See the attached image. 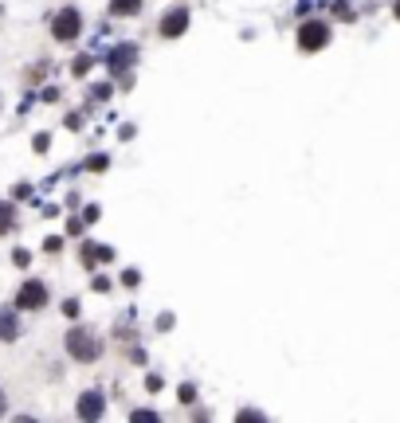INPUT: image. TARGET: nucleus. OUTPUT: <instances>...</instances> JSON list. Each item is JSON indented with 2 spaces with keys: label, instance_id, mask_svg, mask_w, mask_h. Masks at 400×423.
<instances>
[{
  "label": "nucleus",
  "instance_id": "obj_1",
  "mask_svg": "<svg viewBox=\"0 0 400 423\" xmlns=\"http://www.w3.org/2000/svg\"><path fill=\"white\" fill-rule=\"evenodd\" d=\"M63 345H67V353L75 357V361H83V364H90V361H99L102 357V341L90 329H83V325H75L67 337H63Z\"/></svg>",
  "mask_w": 400,
  "mask_h": 423
},
{
  "label": "nucleus",
  "instance_id": "obj_2",
  "mask_svg": "<svg viewBox=\"0 0 400 423\" xmlns=\"http://www.w3.org/2000/svg\"><path fill=\"white\" fill-rule=\"evenodd\" d=\"M326 43H330V24H322V20L299 24V51L314 55V51H322Z\"/></svg>",
  "mask_w": 400,
  "mask_h": 423
},
{
  "label": "nucleus",
  "instance_id": "obj_3",
  "mask_svg": "<svg viewBox=\"0 0 400 423\" xmlns=\"http://www.w3.org/2000/svg\"><path fill=\"white\" fill-rule=\"evenodd\" d=\"M83 31V12L79 8H63V12H55V20H51V36L59 43H71L75 36Z\"/></svg>",
  "mask_w": 400,
  "mask_h": 423
},
{
  "label": "nucleus",
  "instance_id": "obj_4",
  "mask_svg": "<svg viewBox=\"0 0 400 423\" xmlns=\"http://www.w3.org/2000/svg\"><path fill=\"white\" fill-rule=\"evenodd\" d=\"M16 306H20V310H43V306H48V286H43L40 278H28V282L16 290Z\"/></svg>",
  "mask_w": 400,
  "mask_h": 423
},
{
  "label": "nucleus",
  "instance_id": "obj_5",
  "mask_svg": "<svg viewBox=\"0 0 400 423\" xmlns=\"http://www.w3.org/2000/svg\"><path fill=\"white\" fill-rule=\"evenodd\" d=\"M185 31H189V8L177 4V8H169L165 16H161V36H165V40H177V36H185Z\"/></svg>",
  "mask_w": 400,
  "mask_h": 423
},
{
  "label": "nucleus",
  "instance_id": "obj_6",
  "mask_svg": "<svg viewBox=\"0 0 400 423\" xmlns=\"http://www.w3.org/2000/svg\"><path fill=\"white\" fill-rule=\"evenodd\" d=\"M134 59H138V48H134V43H118V48H114L110 55H106V67H110L114 75H122V71L130 67Z\"/></svg>",
  "mask_w": 400,
  "mask_h": 423
},
{
  "label": "nucleus",
  "instance_id": "obj_7",
  "mask_svg": "<svg viewBox=\"0 0 400 423\" xmlns=\"http://www.w3.org/2000/svg\"><path fill=\"white\" fill-rule=\"evenodd\" d=\"M102 412H106L102 392H83L79 396V420H102Z\"/></svg>",
  "mask_w": 400,
  "mask_h": 423
},
{
  "label": "nucleus",
  "instance_id": "obj_8",
  "mask_svg": "<svg viewBox=\"0 0 400 423\" xmlns=\"http://www.w3.org/2000/svg\"><path fill=\"white\" fill-rule=\"evenodd\" d=\"M114 251L110 247H102V243H87L83 247V266H94V263H110Z\"/></svg>",
  "mask_w": 400,
  "mask_h": 423
},
{
  "label": "nucleus",
  "instance_id": "obj_9",
  "mask_svg": "<svg viewBox=\"0 0 400 423\" xmlns=\"http://www.w3.org/2000/svg\"><path fill=\"white\" fill-rule=\"evenodd\" d=\"M20 337V317L12 310H0V341H16Z\"/></svg>",
  "mask_w": 400,
  "mask_h": 423
},
{
  "label": "nucleus",
  "instance_id": "obj_10",
  "mask_svg": "<svg viewBox=\"0 0 400 423\" xmlns=\"http://www.w3.org/2000/svg\"><path fill=\"white\" fill-rule=\"evenodd\" d=\"M16 227V204L12 200H0V236Z\"/></svg>",
  "mask_w": 400,
  "mask_h": 423
},
{
  "label": "nucleus",
  "instance_id": "obj_11",
  "mask_svg": "<svg viewBox=\"0 0 400 423\" xmlns=\"http://www.w3.org/2000/svg\"><path fill=\"white\" fill-rule=\"evenodd\" d=\"M141 0H110V16H138Z\"/></svg>",
  "mask_w": 400,
  "mask_h": 423
},
{
  "label": "nucleus",
  "instance_id": "obj_12",
  "mask_svg": "<svg viewBox=\"0 0 400 423\" xmlns=\"http://www.w3.org/2000/svg\"><path fill=\"white\" fill-rule=\"evenodd\" d=\"M90 63H94V55H79V59L71 63V71H75V75H87V71H90Z\"/></svg>",
  "mask_w": 400,
  "mask_h": 423
},
{
  "label": "nucleus",
  "instance_id": "obj_13",
  "mask_svg": "<svg viewBox=\"0 0 400 423\" xmlns=\"http://www.w3.org/2000/svg\"><path fill=\"white\" fill-rule=\"evenodd\" d=\"M130 420H134V423H157V412H150V408H138Z\"/></svg>",
  "mask_w": 400,
  "mask_h": 423
},
{
  "label": "nucleus",
  "instance_id": "obj_14",
  "mask_svg": "<svg viewBox=\"0 0 400 423\" xmlns=\"http://www.w3.org/2000/svg\"><path fill=\"white\" fill-rule=\"evenodd\" d=\"M180 403H197V388H192V384H180Z\"/></svg>",
  "mask_w": 400,
  "mask_h": 423
},
{
  "label": "nucleus",
  "instance_id": "obj_15",
  "mask_svg": "<svg viewBox=\"0 0 400 423\" xmlns=\"http://www.w3.org/2000/svg\"><path fill=\"white\" fill-rule=\"evenodd\" d=\"M48 145H51L48 134H36V138H31V149H36V153H48Z\"/></svg>",
  "mask_w": 400,
  "mask_h": 423
},
{
  "label": "nucleus",
  "instance_id": "obj_16",
  "mask_svg": "<svg viewBox=\"0 0 400 423\" xmlns=\"http://www.w3.org/2000/svg\"><path fill=\"white\" fill-rule=\"evenodd\" d=\"M79 310H83L79 298H67V302H63V314H67V317H79Z\"/></svg>",
  "mask_w": 400,
  "mask_h": 423
},
{
  "label": "nucleus",
  "instance_id": "obj_17",
  "mask_svg": "<svg viewBox=\"0 0 400 423\" xmlns=\"http://www.w3.org/2000/svg\"><path fill=\"white\" fill-rule=\"evenodd\" d=\"M99 216H102V208H99V204H87V208H83V220H87V224H94Z\"/></svg>",
  "mask_w": 400,
  "mask_h": 423
},
{
  "label": "nucleus",
  "instance_id": "obj_18",
  "mask_svg": "<svg viewBox=\"0 0 400 423\" xmlns=\"http://www.w3.org/2000/svg\"><path fill=\"white\" fill-rule=\"evenodd\" d=\"M12 263H16V266H28V263H31V255L24 251V247H16V251H12Z\"/></svg>",
  "mask_w": 400,
  "mask_h": 423
},
{
  "label": "nucleus",
  "instance_id": "obj_19",
  "mask_svg": "<svg viewBox=\"0 0 400 423\" xmlns=\"http://www.w3.org/2000/svg\"><path fill=\"white\" fill-rule=\"evenodd\" d=\"M236 420L248 423V420H263V412H255V408H243V412H236Z\"/></svg>",
  "mask_w": 400,
  "mask_h": 423
},
{
  "label": "nucleus",
  "instance_id": "obj_20",
  "mask_svg": "<svg viewBox=\"0 0 400 423\" xmlns=\"http://www.w3.org/2000/svg\"><path fill=\"white\" fill-rule=\"evenodd\" d=\"M43 247H48L51 255H55V251H63V239H59V236H48V239H43Z\"/></svg>",
  "mask_w": 400,
  "mask_h": 423
},
{
  "label": "nucleus",
  "instance_id": "obj_21",
  "mask_svg": "<svg viewBox=\"0 0 400 423\" xmlns=\"http://www.w3.org/2000/svg\"><path fill=\"white\" fill-rule=\"evenodd\" d=\"M106 165H110V161H106V157H90V161H87V169H94V173H102V169H106Z\"/></svg>",
  "mask_w": 400,
  "mask_h": 423
},
{
  "label": "nucleus",
  "instance_id": "obj_22",
  "mask_svg": "<svg viewBox=\"0 0 400 423\" xmlns=\"http://www.w3.org/2000/svg\"><path fill=\"white\" fill-rule=\"evenodd\" d=\"M83 224H87V220H75V216H71V220H67V231H71V236H79Z\"/></svg>",
  "mask_w": 400,
  "mask_h": 423
},
{
  "label": "nucleus",
  "instance_id": "obj_23",
  "mask_svg": "<svg viewBox=\"0 0 400 423\" xmlns=\"http://www.w3.org/2000/svg\"><path fill=\"white\" fill-rule=\"evenodd\" d=\"M122 282H126V286H138L141 275H138V271H126V275H122Z\"/></svg>",
  "mask_w": 400,
  "mask_h": 423
},
{
  "label": "nucleus",
  "instance_id": "obj_24",
  "mask_svg": "<svg viewBox=\"0 0 400 423\" xmlns=\"http://www.w3.org/2000/svg\"><path fill=\"white\" fill-rule=\"evenodd\" d=\"M12 196H16V200H28V196H31V188H28V185H16V192H12Z\"/></svg>",
  "mask_w": 400,
  "mask_h": 423
},
{
  "label": "nucleus",
  "instance_id": "obj_25",
  "mask_svg": "<svg viewBox=\"0 0 400 423\" xmlns=\"http://www.w3.org/2000/svg\"><path fill=\"white\" fill-rule=\"evenodd\" d=\"M0 415H8V396H4V388H0Z\"/></svg>",
  "mask_w": 400,
  "mask_h": 423
},
{
  "label": "nucleus",
  "instance_id": "obj_26",
  "mask_svg": "<svg viewBox=\"0 0 400 423\" xmlns=\"http://www.w3.org/2000/svg\"><path fill=\"white\" fill-rule=\"evenodd\" d=\"M392 12H397V20H400V0H397V4H392Z\"/></svg>",
  "mask_w": 400,
  "mask_h": 423
}]
</instances>
